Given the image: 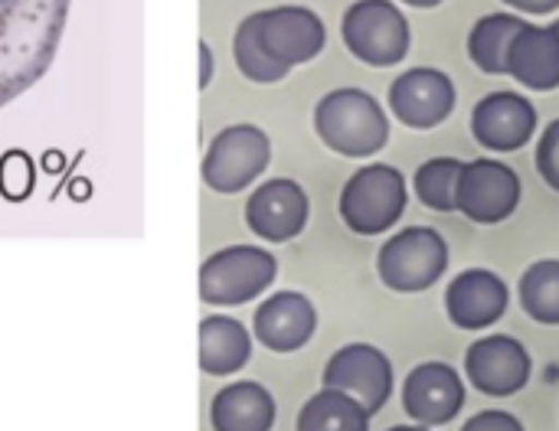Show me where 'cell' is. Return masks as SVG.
Listing matches in <instances>:
<instances>
[{"label": "cell", "mask_w": 559, "mask_h": 431, "mask_svg": "<svg viewBox=\"0 0 559 431\" xmlns=\"http://www.w3.org/2000/svg\"><path fill=\"white\" fill-rule=\"evenodd\" d=\"M390 111L413 131H432L455 111L459 92L449 72L432 65H413L390 82Z\"/></svg>", "instance_id": "30bf717a"}, {"label": "cell", "mask_w": 559, "mask_h": 431, "mask_svg": "<svg viewBox=\"0 0 559 431\" xmlns=\"http://www.w3.org/2000/svg\"><path fill=\"white\" fill-rule=\"evenodd\" d=\"M409 203L406 177L393 164H367L360 167L341 190V219L357 236H383L390 232Z\"/></svg>", "instance_id": "277c9868"}, {"label": "cell", "mask_w": 559, "mask_h": 431, "mask_svg": "<svg viewBox=\"0 0 559 431\" xmlns=\"http://www.w3.org/2000/svg\"><path fill=\"white\" fill-rule=\"evenodd\" d=\"M462 431H524L521 419L511 416V412H501V409H488V412H478L475 419H468Z\"/></svg>", "instance_id": "4316f807"}, {"label": "cell", "mask_w": 559, "mask_h": 431, "mask_svg": "<svg viewBox=\"0 0 559 431\" xmlns=\"http://www.w3.org/2000/svg\"><path fill=\"white\" fill-rule=\"evenodd\" d=\"M341 39L354 59L373 69H390L409 56L413 29L393 0H354L341 20Z\"/></svg>", "instance_id": "5b68a950"}, {"label": "cell", "mask_w": 559, "mask_h": 431, "mask_svg": "<svg viewBox=\"0 0 559 431\" xmlns=\"http://www.w3.org/2000/svg\"><path fill=\"white\" fill-rule=\"evenodd\" d=\"M508 75L531 92L559 88V26L527 23L508 52Z\"/></svg>", "instance_id": "ac0fdd59"}, {"label": "cell", "mask_w": 559, "mask_h": 431, "mask_svg": "<svg viewBox=\"0 0 559 431\" xmlns=\"http://www.w3.org/2000/svg\"><path fill=\"white\" fill-rule=\"evenodd\" d=\"M0 190L7 200H23L33 190V167L26 160V154L13 151L0 160Z\"/></svg>", "instance_id": "d4e9b609"}, {"label": "cell", "mask_w": 559, "mask_h": 431, "mask_svg": "<svg viewBox=\"0 0 559 431\" xmlns=\"http://www.w3.org/2000/svg\"><path fill=\"white\" fill-rule=\"evenodd\" d=\"M511 10H518L521 16H547V13H557L559 0H504Z\"/></svg>", "instance_id": "83f0119b"}, {"label": "cell", "mask_w": 559, "mask_h": 431, "mask_svg": "<svg viewBox=\"0 0 559 431\" xmlns=\"http://www.w3.org/2000/svg\"><path fill=\"white\" fill-rule=\"evenodd\" d=\"M462 160L459 157H432L419 164L416 170V196L426 209L436 213H452L455 209V193H459V177H462Z\"/></svg>", "instance_id": "cb8c5ba5"}, {"label": "cell", "mask_w": 559, "mask_h": 431, "mask_svg": "<svg viewBox=\"0 0 559 431\" xmlns=\"http://www.w3.org/2000/svg\"><path fill=\"white\" fill-rule=\"evenodd\" d=\"M308 193L288 177L259 183L246 203V223L265 242H292L295 236H301L308 226Z\"/></svg>", "instance_id": "9a60e30c"}, {"label": "cell", "mask_w": 559, "mask_h": 431, "mask_svg": "<svg viewBox=\"0 0 559 431\" xmlns=\"http://www.w3.org/2000/svg\"><path fill=\"white\" fill-rule=\"evenodd\" d=\"M314 131L341 157H373L390 141L383 105L364 88H334L314 105Z\"/></svg>", "instance_id": "3957f363"}, {"label": "cell", "mask_w": 559, "mask_h": 431, "mask_svg": "<svg viewBox=\"0 0 559 431\" xmlns=\"http://www.w3.org/2000/svg\"><path fill=\"white\" fill-rule=\"evenodd\" d=\"M328 46V26L311 7H269L249 13L236 36L233 56L249 82L272 85L282 82L295 65L318 59Z\"/></svg>", "instance_id": "6da1fadb"}, {"label": "cell", "mask_w": 559, "mask_h": 431, "mask_svg": "<svg viewBox=\"0 0 559 431\" xmlns=\"http://www.w3.org/2000/svg\"><path fill=\"white\" fill-rule=\"evenodd\" d=\"M69 0H0V108L56 56Z\"/></svg>", "instance_id": "7a4b0ae2"}, {"label": "cell", "mask_w": 559, "mask_h": 431, "mask_svg": "<svg viewBox=\"0 0 559 431\" xmlns=\"http://www.w3.org/2000/svg\"><path fill=\"white\" fill-rule=\"evenodd\" d=\"M406 7H419V10H432V7H439L442 0H403Z\"/></svg>", "instance_id": "f546056e"}, {"label": "cell", "mask_w": 559, "mask_h": 431, "mask_svg": "<svg viewBox=\"0 0 559 431\" xmlns=\"http://www.w3.org/2000/svg\"><path fill=\"white\" fill-rule=\"evenodd\" d=\"M524 26L527 20L521 13H485L468 33V59L485 75H508V52Z\"/></svg>", "instance_id": "44dd1931"}, {"label": "cell", "mask_w": 559, "mask_h": 431, "mask_svg": "<svg viewBox=\"0 0 559 431\" xmlns=\"http://www.w3.org/2000/svg\"><path fill=\"white\" fill-rule=\"evenodd\" d=\"M278 262L259 246H229L200 268V298L213 308H239L272 288Z\"/></svg>", "instance_id": "52a82bcc"}, {"label": "cell", "mask_w": 559, "mask_h": 431, "mask_svg": "<svg viewBox=\"0 0 559 431\" xmlns=\"http://www.w3.org/2000/svg\"><path fill=\"white\" fill-rule=\"evenodd\" d=\"M521 304L537 324H559V259H540L521 275Z\"/></svg>", "instance_id": "603a6c76"}, {"label": "cell", "mask_w": 559, "mask_h": 431, "mask_svg": "<svg viewBox=\"0 0 559 431\" xmlns=\"http://www.w3.org/2000/svg\"><path fill=\"white\" fill-rule=\"evenodd\" d=\"M213 79V52L206 43H200V88H206Z\"/></svg>", "instance_id": "f1b7e54d"}, {"label": "cell", "mask_w": 559, "mask_h": 431, "mask_svg": "<svg viewBox=\"0 0 559 431\" xmlns=\"http://www.w3.org/2000/svg\"><path fill=\"white\" fill-rule=\"evenodd\" d=\"M386 431H432V429H426V426H396V429H386Z\"/></svg>", "instance_id": "4dcf8cb0"}, {"label": "cell", "mask_w": 559, "mask_h": 431, "mask_svg": "<svg viewBox=\"0 0 559 431\" xmlns=\"http://www.w3.org/2000/svg\"><path fill=\"white\" fill-rule=\"evenodd\" d=\"M534 157H537V170H540L544 183L559 193V118L550 121L540 131V141H537V154Z\"/></svg>", "instance_id": "484cf974"}, {"label": "cell", "mask_w": 559, "mask_h": 431, "mask_svg": "<svg viewBox=\"0 0 559 431\" xmlns=\"http://www.w3.org/2000/svg\"><path fill=\"white\" fill-rule=\"evenodd\" d=\"M269 160V134L255 124H233L210 141L203 157V183L216 193H239L265 173Z\"/></svg>", "instance_id": "ba28073f"}, {"label": "cell", "mask_w": 559, "mask_h": 431, "mask_svg": "<svg viewBox=\"0 0 559 431\" xmlns=\"http://www.w3.org/2000/svg\"><path fill=\"white\" fill-rule=\"evenodd\" d=\"M295 431H370V412L354 396L324 386L301 406Z\"/></svg>", "instance_id": "7402d4cb"}, {"label": "cell", "mask_w": 559, "mask_h": 431, "mask_svg": "<svg viewBox=\"0 0 559 431\" xmlns=\"http://www.w3.org/2000/svg\"><path fill=\"white\" fill-rule=\"evenodd\" d=\"M511 291L498 272L465 268L445 288V314L459 331H485L508 314Z\"/></svg>", "instance_id": "2e32d148"}, {"label": "cell", "mask_w": 559, "mask_h": 431, "mask_svg": "<svg viewBox=\"0 0 559 431\" xmlns=\"http://www.w3.org/2000/svg\"><path fill=\"white\" fill-rule=\"evenodd\" d=\"M537 108L521 92H491L472 108V134L491 154H514L534 141Z\"/></svg>", "instance_id": "4fadbf2b"}, {"label": "cell", "mask_w": 559, "mask_h": 431, "mask_svg": "<svg viewBox=\"0 0 559 431\" xmlns=\"http://www.w3.org/2000/svg\"><path fill=\"white\" fill-rule=\"evenodd\" d=\"M252 357L249 331L226 314H213L200 324V367L210 376H229Z\"/></svg>", "instance_id": "ffe728a7"}, {"label": "cell", "mask_w": 559, "mask_h": 431, "mask_svg": "<svg viewBox=\"0 0 559 431\" xmlns=\"http://www.w3.org/2000/svg\"><path fill=\"white\" fill-rule=\"evenodd\" d=\"M465 406V386L449 363H419L403 380V412L426 429L449 426Z\"/></svg>", "instance_id": "5bb4252c"}, {"label": "cell", "mask_w": 559, "mask_h": 431, "mask_svg": "<svg viewBox=\"0 0 559 431\" xmlns=\"http://www.w3.org/2000/svg\"><path fill=\"white\" fill-rule=\"evenodd\" d=\"M557 26H559V20H557Z\"/></svg>", "instance_id": "1f68e13d"}, {"label": "cell", "mask_w": 559, "mask_h": 431, "mask_svg": "<svg viewBox=\"0 0 559 431\" xmlns=\"http://www.w3.org/2000/svg\"><path fill=\"white\" fill-rule=\"evenodd\" d=\"M465 373L478 393L508 399V396H518L531 383L534 363L521 340H514L508 334H491L468 347Z\"/></svg>", "instance_id": "8fae6325"}, {"label": "cell", "mask_w": 559, "mask_h": 431, "mask_svg": "<svg viewBox=\"0 0 559 431\" xmlns=\"http://www.w3.org/2000/svg\"><path fill=\"white\" fill-rule=\"evenodd\" d=\"M521 203V177L495 157H478L462 167L455 209L481 226H498L514 216Z\"/></svg>", "instance_id": "9c48e42d"}, {"label": "cell", "mask_w": 559, "mask_h": 431, "mask_svg": "<svg viewBox=\"0 0 559 431\" xmlns=\"http://www.w3.org/2000/svg\"><path fill=\"white\" fill-rule=\"evenodd\" d=\"M324 386L354 396L370 416L380 412L393 393V363L370 344L341 347L324 367Z\"/></svg>", "instance_id": "7c38bea8"}, {"label": "cell", "mask_w": 559, "mask_h": 431, "mask_svg": "<svg viewBox=\"0 0 559 431\" xmlns=\"http://www.w3.org/2000/svg\"><path fill=\"white\" fill-rule=\"evenodd\" d=\"M210 426L213 431H272L275 399L259 383H233L213 396Z\"/></svg>", "instance_id": "d6986e66"}, {"label": "cell", "mask_w": 559, "mask_h": 431, "mask_svg": "<svg viewBox=\"0 0 559 431\" xmlns=\"http://www.w3.org/2000/svg\"><path fill=\"white\" fill-rule=\"evenodd\" d=\"M252 327L255 340L272 354H295L314 337L318 311L301 291H275L259 304Z\"/></svg>", "instance_id": "e0dca14e"}, {"label": "cell", "mask_w": 559, "mask_h": 431, "mask_svg": "<svg viewBox=\"0 0 559 431\" xmlns=\"http://www.w3.org/2000/svg\"><path fill=\"white\" fill-rule=\"evenodd\" d=\"M449 268V242L429 226H409L390 236L377 255L380 282L396 295L429 291Z\"/></svg>", "instance_id": "8992f818"}]
</instances>
